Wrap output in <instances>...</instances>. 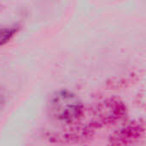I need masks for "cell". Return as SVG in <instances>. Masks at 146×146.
Returning a JSON list of instances; mask_svg holds the SVG:
<instances>
[{
    "mask_svg": "<svg viewBox=\"0 0 146 146\" xmlns=\"http://www.w3.org/2000/svg\"><path fill=\"white\" fill-rule=\"evenodd\" d=\"M48 111L56 121L69 123L82 115L83 104L74 93L68 90H61L50 97L48 102Z\"/></svg>",
    "mask_w": 146,
    "mask_h": 146,
    "instance_id": "1",
    "label": "cell"
},
{
    "mask_svg": "<svg viewBox=\"0 0 146 146\" xmlns=\"http://www.w3.org/2000/svg\"><path fill=\"white\" fill-rule=\"evenodd\" d=\"M17 31L16 26H0V46L10 41Z\"/></svg>",
    "mask_w": 146,
    "mask_h": 146,
    "instance_id": "2",
    "label": "cell"
},
{
    "mask_svg": "<svg viewBox=\"0 0 146 146\" xmlns=\"http://www.w3.org/2000/svg\"><path fill=\"white\" fill-rule=\"evenodd\" d=\"M5 94H4V92L3 90L1 88L0 86V111L3 110V108L4 107V104H5Z\"/></svg>",
    "mask_w": 146,
    "mask_h": 146,
    "instance_id": "3",
    "label": "cell"
}]
</instances>
